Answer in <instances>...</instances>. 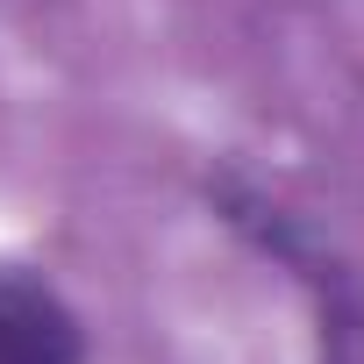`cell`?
Instances as JSON below:
<instances>
[{
  "label": "cell",
  "instance_id": "1",
  "mask_svg": "<svg viewBox=\"0 0 364 364\" xmlns=\"http://www.w3.org/2000/svg\"><path fill=\"white\" fill-rule=\"evenodd\" d=\"M215 215L279 272H293V286L314 307V350L321 364H364V279L321 243V229L307 215H293L286 200H272L264 186H250L243 171H215L208 178Z\"/></svg>",
  "mask_w": 364,
  "mask_h": 364
},
{
  "label": "cell",
  "instance_id": "2",
  "mask_svg": "<svg viewBox=\"0 0 364 364\" xmlns=\"http://www.w3.org/2000/svg\"><path fill=\"white\" fill-rule=\"evenodd\" d=\"M0 364H86L79 307L22 257H0Z\"/></svg>",
  "mask_w": 364,
  "mask_h": 364
}]
</instances>
